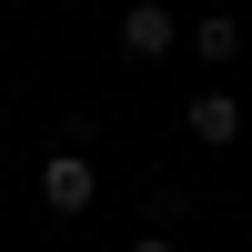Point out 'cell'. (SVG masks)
<instances>
[{
	"mask_svg": "<svg viewBox=\"0 0 252 252\" xmlns=\"http://www.w3.org/2000/svg\"><path fill=\"white\" fill-rule=\"evenodd\" d=\"M91 192H101L91 152H51L40 161V202H51V212H91Z\"/></svg>",
	"mask_w": 252,
	"mask_h": 252,
	"instance_id": "6da1fadb",
	"label": "cell"
},
{
	"mask_svg": "<svg viewBox=\"0 0 252 252\" xmlns=\"http://www.w3.org/2000/svg\"><path fill=\"white\" fill-rule=\"evenodd\" d=\"M121 51H131V61H161V51H172V10H161V0H131V10H121Z\"/></svg>",
	"mask_w": 252,
	"mask_h": 252,
	"instance_id": "7a4b0ae2",
	"label": "cell"
},
{
	"mask_svg": "<svg viewBox=\"0 0 252 252\" xmlns=\"http://www.w3.org/2000/svg\"><path fill=\"white\" fill-rule=\"evenodd\" d=\"M182 121H192V141H212V152H222V141H242V101H232V91H192V111H182Z\"/></svg>",
	"mask_w": 252,
	"mask_h": 252,
	"instance_id": "3957f363",
	"label": "cell"
},
{
	"mask_svg": "<svg viewBox=\"0 0 252 252\" xmlns=\"http://www.w3.org/2000/svg\"><path fill=\"white\" fill-rule=\"evenodd\" d=\"M192 51L212 61V71H222V61H242V20H232V10H212V20H192Z\"/></svg>",
	"mask_w": 252,
	"mask_h": 252,
	"instance_id": "277c9868",
	"label": "cell"
},
{
	"mask_svg": "<svg viewBox=\"0 0 252 252\" xmlns=\"http://www.w3.org/2000/svg\"><path fill=\"white\" fill-rule=\"evenodd\" d=\"M121 252H182V242L172 232H141V242H121Z\"/></svg>",
	"mask_w": 252,
	"mask_h": 252,
	"instance_id": "5b68a950",
	"label": "cell"
}]
</instances>
